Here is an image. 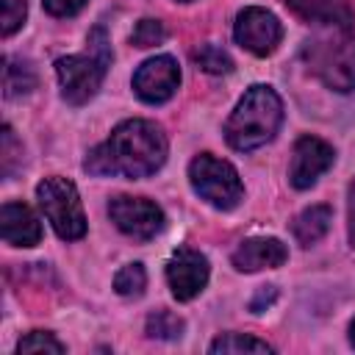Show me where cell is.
I'll return each instance as SVG.
<instances>
[{
  "label": "cell",
  "instance_id": "obj_1",
  "mask_svg": "<svg viewBox=\"0 0 355 355\" xmlns=\"http://www.w3.org/2000/svg\"><path fill=\"white\" fill-rule=\"evenodd\" d=\"M166 150L169 144L161 125L150 119H125L111 130V136L103 144H97L86 155L83 169L97 178L122 175L139 180L164 166Z\"/></svg>",
  "mask_w": 355,
  "mask_h": 355
},
{
  "label": "cell",
  "instance_id": "obj_11",
  "mask_svg": "<svg viewBox=\"0 0 355 355\" xmlns=\"http://www.w3.org/2000/svg\"><path fill=\"white\" fill-rule=\"evenodd\" d=\"M208 258L191 247H178L172 252V258L166 261V283L175 294V300L180 302H189L194 300L205 283H208Z\"/></svg>",
  "mask_w": 355,
  "mask_h": 355
},
{
  "label": "cell",
  "instance_id": "obj_27",
  "mask_svg": "<svg viewBox=\"0 0 355 355\" xmlns=\"http://www.w3.org/2000/svg\"><path fill=\"white\" fill-rule=\"evenodd\" d=\"M275 297H277V288H275V286H263V288L258 291V297L250 302V311H252V313H263V308L272 305Z\"/></svg>",
  "mask_w": 355,
  "mask_h": 355
},
{
  "label": "cell",
  "instance_id": "obj_21",
  "mask_svg": "<svg viewBox=\"0 0 355 355\" xmlns=\"http://www.w3.org/2000/svg\"><path fill=\"white\" fill-rule=\"evenodd\" d=\"M17 164H22V144L17 141L11 125H3L0 133V166H3V178H11Z\"/></svg>",
  "mask_w": 355,
  "mask_h": 355
},
{
  "label": "cell",
  "instance_id": "obj_22",
  "mask_svg": "<svg viewBox=\"0 0 355 355\" xmlns=\"http://www.w3.org/2000/svg\"><path fill=\"white\" fill-rule=\"evenodd\" d=\"M166 39V28H164V22L161 19H139L136 22V28H133V33H130V42L136 44V47H155V44H161Z\"/></svg>",
  "mask_w": 355,
  "mask_h": 355
},
{
  "label": "cell",
  "instance_id": "obj_3",
  "mask_svg": "<svg viewBox=\"0 0 355 355\" xmlns=\"http://www.w3.org/2000/svg\"><path fill=\"white\" fill-rule=\"evenodd\" d=\"M308 44H305V61L308 69L333 92H355V36L352 28L338 25H322Z\"/></svg>",
  "mask_w": 355,
  "mask_h": 355
},
{
  "label": "cell",
  "instance_id": "obj_23",
  "mask_svg": "<svg viewBox=\"0 0 355 355\" xmlns=\"http://www.w3.org/2000/svg\"><path fill=\"white\" fill-rule=\"evenodd\" d=\"M67 347L53 336V333H44V330H33V333H28V336H22L19 338V344H17V352L22 355V352H55V355H61Z\"/></svg>",
  "mask_w": 355,
  "mask_h": 355
},
{
  "label": "cell",
  "instance_id": "obj_6",
  "mask_svg": "<svg viewBox=\"0 0 355 355\" xmlns=\"http://www.w3.org/2000/svg\"><path fill=\"white\" fill-rule=\"evenodd\" d=\"M108 58L97 55V53H86V55H64L55 61V75H58V86H61V97L69 105H83L89 103L108 69Z\"/></svg>",
  "mask_w": 355,
  "mask_h": 355
},
{
  "label": "cell",
  "instance_id": "obj_16",
  "mask_svg": "<svg viewBox=\"0 0 355 355\" xmlns=\"http://www.w3.org/2000/svg\"><path fill=\"white\" fill-rule=\"evenodd\" d=\"M36 89V69L22 58H3V94L22 97Z\"/></svg>",
  "mask_w": 355,
  "mask_h": 355
},
{
  "label": "cell",
  "instance_id": "obj_15",
  "mask_svg": "<svg viewBox=\"0 0 355 355\" xmlns=\"http://www.w3.org/2000/svg\"><path fill=\"white\" fill-rule=\"evenodd\" d=\"M330 222H333V211L330 205H311L305 211H300L291 222V233L297 239V244L302 247H311L316 244L327 230H330Z\"/></svg>",
  "mask_w": 355,
  "mask_h": 355
},
{
  "label": "cell",
  "instance_id": "obj_13",
  "mask_svg": "<svg viewBox=\"0 0 355 355\" xmlns=\"http://www.w3.org/2000/svg\"><path fill=\"white\" fill-rule=\"evenodd\" d=\"M0 230L11 247H36L42 241V225L25 202H6L0 208Z\"/></svg>",
  "mask_w": 355,
  "mask_h": 355
},
{
  "label": "cell",
  "instance_id": "obj_7",
  "mask_svg": "<svg viewBox=\"0 0 355 355\" xmlns=\"http://www.w3.org/2000/svg\"><path fill=\"white\" fill-rule=\"evenodd\" d=\"M108 216L125 236L139 241L155 239L164 230V211L144 197H128V194L114 197L108 202Z\"/></svg>",
  "mask_w": 355,
  "mask_h": 355
},
{
  "label": "cell",
  "instance_id": "obj_28",
  "mask_svg": "<svg viewBox=\"0 0 355 355\" xmlns=\"http://www.w3.org/2000/svg\"><path fill=\"white\" fill-rule=\"evenodd\" d=\"M349 344H352V347H355V322H352V324H349Z\"/></svg>",
  "mask_w": 355,
  "mask_h": 355
},
{
  "label": "cell",
  "instance_id": "obj_4",
  "mask_svg": "<svg viewBox=\"0 0 355 355\" xmlns=\"http://www.w3.org/2000/svg\"><path fill=\"white\" fill-rule=\"evenodd\" d=\"M36 200L58 239L75 241L86 236V214L72 180L61 175H50L36 186Z\"/></svg>",
  "mask_w": 355,
  "mask_h": 355
},
{
  "label": "cell",
  "instance_id": "obj_19",
  "mask_svg": "<svg viewBox=\"0 0 355 355\" xmlns=\"http://www.w3.org/2000/svg\"><path fill=\"white\" fill-rule=\"evenodd\" d=\"M208 349L216 355L219 352H275L266 341H258V338L244 336V333H225V336L214 338Z\"/></svg>",
  "mask_w": 355,
  "mask_h": 355
},
{
  "label": "cell",
  "instance_id": "obj_10",
  "mask_svg": "<svg viewBox=\"0 0 355 355\" xmlns=\"http://www.w3.org/2000/svg\"><path fill=\"white\" fill-rule=\"evenodd\" d=\"M180 86V67L172 55H155L147 58L136 72H133V92L139 94V100L158 105L166 103L169 97H175Z\"/></svg>",
  "mask_w": 355,
  "mask_h": 355
},
{
  "label": "cell",
  "instance_id": "obj_8",
  "mask_svg": "<svg viewBox=\"0 0 355 355\" xmlns=\"http://www.w3.org/2000/svg\"><path fill=\"white\" fill-rule=\"evenodd\" d=\"M233 36L247 53L269 55V53H275V47L283 39V25L272 11H266L261 6H247L236 17Z\"/></svg>",
  "mask_w": 355,
  "mask_h": 355
},
{
  "label": "cell",
  "instance_id": "obj_9",
  "mask_svg": "<svg viewBox=\"0 0 355 355\" xmlns=\"http://www.w3.org/2000/svg\"><path fill=\"white\" fill-rule=\"evenodd\" d=\"M336 161V150L316 136H300L291 150V164H288V183L294 189H311Z\"/></svg>",
  "mask_w": 355,
  "mask_h": 355
},
{
  "label": "cell",
  "instance_id": "obj_14",
  "mask_svg": "<svg viewBox=\"0 0 355 355\" xmlns=\"http://www.w3.org/2000/svg\"><path fill=\"white\" fill-rule=\"evenodd\" d=\"M297 17L316 22V25H338V28H352L355 25V11L349 0H283Z\"/></svg>",
  "mask_w": 355,
  "mask_h": 355
},
{
  "label": "cell",
  "instance_id": "obj_18",
  "mask_svg": "<svg viewBox=\"0 0 355 355\" xmlns=\"http://www.w3.org/2000/svg\"><path fill=\"white\" fill-rule=\"evenodd\" d=\"M147 288V272L141 263H125L114 275V291L119 297H141Z\"/></svg>",
  "mask_w": 355,
  "mask_h": 355
},
{
  "label": "cell",
  "instance_id": "obj_17",
  "mask_svg": "<svg viewBox=\"0 0 355 355\" xmlns=\"http://www.w3.org/2000/svg\"><path fill=\"white\" fill-rule=\"evenodd\" d=\"M183 319L180 316H175L172 311H166V308H161V311H155V313H150L147 316V336L150 338H164V341H175V338H180L183 336Z\"/></svg>",
  "mask_w": 355,
  "mask_h": 355
},
{
  "label": "cell",
  "instance_id": "obj_24",
  "mask_svg": "<svg viewBox=\"0 0 355 355\" xmlns=\"http://www.w3.org/2000/svg\"><path fill=\"white\" fill-rule=\"evenodd\" d=\"M28 3L25 0H3V36L17 33L25 25Z\"/></svg>",
  "mask_w": 355,
  "mask_h": 355
},
{
  "label": "cell",
  "instance_id": "obj_5",
  "mask_svg": "<svg viewBox=\"0 0 355 355\" xmlns=\"http://www.w3.org/2000/svg\"><path fill=\"white\" fill-rule=\"evenodd\" d=\"M189 180L191 189L219 211H233L244 200V186L236 166L211 153H200L189 164Z\"/></svg>",
  "mask_w": 355,
  "mask_h": 355
},
{
  "label": "cell",
  "instance_id": "obj_29",
  "mask_svg": "<svg viewBox=\"0 0 355 355\" xmlns=\"http://www.w3.org/2000/svg\"><path fill=\"white\" fill-rule=\"evenodd\" d=\"M180 3H189V0H180Z\"/></svg>",
  "mask_w": 355,
  "mask_h": 355
},
{
  "label": "cell",
  "instance_id": "obj_12",
  "mask_svg": "<svg viewBox=\"0 0 355 355\" xmlns=\"http://www.w3.org/2000/svg\"><path fill=\"white\" fill-rule=\"evenodd\" d=\"M230 261L239 272L275 269V266H283L288 261V247L275 236H252L236 247Z\"/></svg>",
  "mask_w": 355,
  "mask_h": 355
},
{
  "label": "cell",
  "instance_id": "obj_26",
  "mask_svg": "<svg viewBox=\"0 0 355 355\" xmlns=\"http://www.w3.org/2000/svg\"><path fill=\"white\" fill-rule=\"evenodd\" d=\"M347 233H349V244L355 250V180L347 189Z\"/></svg>",
  "mask_w": 355,
  "mask_h": 355
},
{
  "label": "cell",
  "instance_id": "obj_20",
  "mask_svg": "<svg viewBox=\"0 0 355 355\" xmlns=\"http://www.w3.org/2000/svg\"><path fill=\"white\" fill-rule=\"evenodd\" d=\"M191 61H194L200 69L211 72V75H227V72L233 69V58H230L222 47H216V44H200V47L191 53Z\"/></svg>",
  "mask_w": 355,
  "mask_h": 355
},
{
  "label": "cell",
  "instance_id": "obj_25",
  "mask_svg": "<svg viewBox=\"0 0 355 355\" xmlns=\"http://www.w3.org/2000/svg\"><path fill=\"white\" fill-rule=\"evenodd\" d=\"M42 6L53 17H75L86 6V0H42Z\"/></svg>",
  "mask_w": 355,
  "mask_h": 355
},
{
  "label": "cell",
  "instance_id": "obj_2",
  "mask_svg": "<svg viewBox=\"0 0 355 355\" xmlns=\"http://www.w3.org/2000/svg\"><path fill=\"white\" fill-rule=\"evenodd\" d=\"M283 125V100L266 83H255L244 92L239 105L225 122V139L233 150L247 153L275 139Z\"/></svg>",
  "mask_w": 355,
  "mask_h": 355
}]
</instances>
